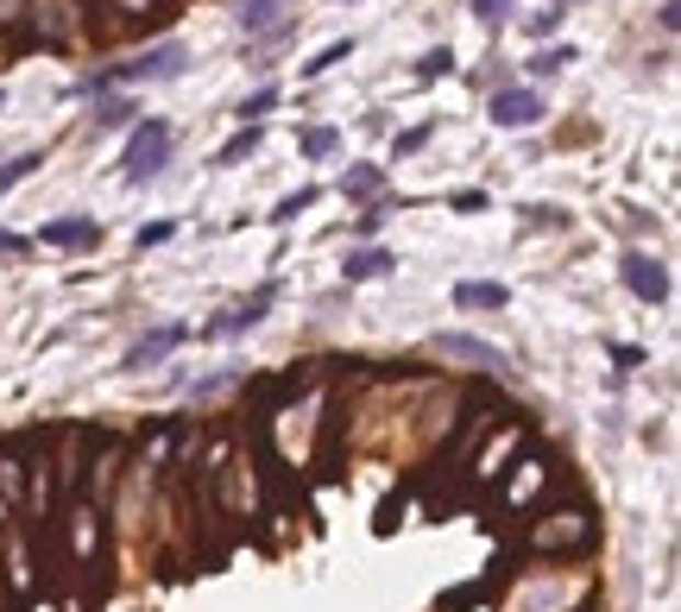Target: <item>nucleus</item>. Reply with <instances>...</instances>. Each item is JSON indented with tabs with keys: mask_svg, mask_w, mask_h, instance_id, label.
Returning <instances> with one entry per match:
<instances>
[{
	"mask_svg": "<svg viewBox=\"0 0 681 612\" xmlns=\"http://www.w3.org/2000/svg\"><path fill=\"white\" fill-rule=\"evenodd\" d=\"M133 114H139V107L126 102V95H101L95 114H89V127H95V133H121V127H133Z\"/></svg>",
	"mask_w": 681,
	"mask_h": 612,
	"instance_id": "nucleus-14",
	"label": "nucleus"
},
{
	"mask_svg": "<svg viewBox=\"0 0 681 612\" xmlns=\"http://www.w3.org/2000/svg\"><path fill=\"white\" fill-rule=\"evenodd\" d=\"M171 146H177V133L171 121H133V133H126V183H151L164 165H171Z\"/></svg>",
	"mask_w": 681,
	"mask_h": 612,
	"instance_id": "nucleus-3",
	"label": "nucleus"
},
{
	"mask_svg": "<svg viewBox=\"0 0 681 612\" xmlns=\"http://www.w3.org/2000/svg\"><path fill=\"white\" fill-rule=\"evenodd\" d=\"M0 253L20 259V253H32V240H25V234H13V228H0Z\"/></svg>",
	"mask_w": 681,
	"mask_h": 612,
	"instance_id": "nucleus-28",
	"label": "nucleus"
},
{
	"mask_svg": "<svg viewBox=\"0 0 681 612\" xmlns=\"http://www.w3.org/2000/svg\"><path fill=\"white\" fill-rule=\"evenodd\" d=\"M454 208H461V215H474V208H486V196H479V190H461V196H454Z\"/></svg>",
	"mask_w": 681,
	"mask_h": 612,
	"instance_id": "nucleus-31",
	"label": "nucleus"
},
{
	"mask_svg": "<svg viewBox=\"0 0 681 612\" xmlns=\"http://www.w3.org/2000/svg\"><path fill=\"white\" fill-rule=\"evenodd\" d=\"M568 64H575V45H543L524 70H530V77H555V70H568Z\"/></svg>",
	"mask_w": 681,
	"mask_h": 612,
	"instance_id": "nucleus-21",
	"label": "nucleus"
},
{
	"mask_svg": "<svg viewBox=\"0 0 681 612\" xmlns=\"http://www.w3.org/2000/svg\"><path fill=\"white\" fill-rule=\"evenodd\" d=\"M20 486H25L20 449H0V492H7V506H20Z\"/></svg>",
	"mask_w": 681,
	"mask_h": 612,
	"instance_id": "nucleus-19",
	"label": "nucleus"
},
{
	"mask_svg": "<svg viewBox=\"0 0 681 612\" xmlns=\"http://www.w3.org/2000/svg\"><path fill=\"white\" fill-rule=\"evenodd\" d=\"M341 196H348V203H373V196H385V165H348Z\"/></svg>",
	"mask_w": 681,
	"mask_h": 612,
	"instance_id": "nucleus-13",
	"label": "nucleus"
},
{
	"mask_svg": "<svg viewBox=\"0 0 681 612\" xmlns=\"http://www.w3.org/2000/svg\"><path fill=\"white\" fill-rule=\"evenodd\" d=\"M561 7H568V0H561Z\"/></svg>",
	"mask_w": 681,
	"mask_h": 612,
	"instance_id": "nucleus-33",
	"label": "nucleus"
},
{
	"mask_svg": "<svg viewBox=\"0 0 681 612\" xmlns=\"http://www.w3.org/2000/svg\"><path fill=\"white\" fill-rule=\"evenodd\" d=\"M536 121H543V95H536V89H518V82H499V89H492V127L524 133V127H536Z\"/></svg>",
	"mask_w": 681,
	"mask_h": 612,
	"instance_id": "nucleus-6",
	"label": "nucleus"
},
{
	"mask_svg": "<svg viewBox=\"0 0 681 612\" xmlns=\"http://www.w3.org/2000/svg\"><path fill=\"white\" fill-rule=\"evenodd\" d=\"M423 139H429V127H410V133H398V158H410L417 146H423Z\"/></svg>",
	"mask_w": 681,
	"mask_h": 612,
	"instance_id": "nucleus-29",
	"label": "nucleus"
},
{
	"mask_svg": "<svg viewBox=\"0 0 681 612\" xmlns=\"http://www.w3.org/2000/svg\"><path fill=\"white\" fill-rule=\"evenodd\" d=\"M612 360H618V366L631 373V366H644L650 354H644V348H631V341H612Z\"/></svg>",
	"mask_w": 681,
	"mask_h": 612,
	"instance_id": "nucleus-27",
	"label": "nucleus"
},
{
	"mask_svg": "<svg viewBox=\"0 0 681 612\" xmlns=\"http://www.w3.org/2000/svg\"><path fill=\"white\" fill-rule=\"evenodd\" d=\"M171 234H177V222H146V228L133 234V247H139V253H151V247H164Z\"/></svg>",
	"mask_w": 681,
	"mask_h": 612,
	"instance_id": "nucleus-25",
	"label": "nucleus"
},
{
	"mask_svg": "<svg viewBox=\"0 0 681 612\" xmlns=\"http://www.w3.org/2000/svg\"><path fill=\"white\" fill-rule=\"evenodd\" d=\"M259 139H265V127H240V133H234V139L222 146V152H215V165H222V171H234V165H247V158L259 152Z\"/></svg>",
	"mask_w": 681,
	"mask_h": 612,
	"instance_id": "nucleus-15",
	"label": "nucleus"
},
{
	"mask_svg": "<svg viewBox=\"0 0 681 612\" xmlns=\"http://www.w3.org/2000/svg\"><path fill=\"white\" fill-rule=\"evenodd\" d=\"M504 13H511V0H474V20L486 26H504Z\"/></svg>",
	"mask_w": 681,
	"mask_h": 612,
	"instance_id": "nucleus-26",
	"label": "nucleus"
},
{
	"mask_svg": "<svg viewBox=\"0 0 681 612\" xmlns=\"http://www.w3.org/2000/svg\"><path fill=\"white\" fill-rule=\"evenodd\" d=\"M284 7H291V0H240V26H247V38H265V32L291 26Z\"/></svg>",
	"mask_w": 681,
	"mask_h": 612,
	"instance_id": "nucleus-11",
	"label": "nucleus"
},
{
	"mask_svg": "<svg viewBox=\"0 0 681 612\" xmlns=\"http://www.w3.org/2000/svg\"><path fill=\"white\" fill-rule=\"evenodd\" d=\"M277 304V284H259V291H252V297H240V304L234 309H222V316H215V322H202V341H234V335H247V329H259V322H265V309Z\"/></svg>",
	"mask_w": 681,
	"mask_h": 612,
	"instance_id": "nucleus-4",
	"label": "nucleus"
},
{
	"mask_svg": "<svg viewBox=\"0 0 681 612\" xmlns=\"http://www.w3.org/2000/svg\"><path fill=\"white\" fill-rule=\"evenodd\" d=\"M272 107H277V82H259L247 102H240V127H259V121H265Z\"/></svg>",
	"mask_w": 681,
	"mask_h": 612,
	"instance_id": "nucleus-18",
	"label": "nucleus"
},
{
	"mask_svg": "<svg viewBox=\"0 0 681 612\" xmlns=\"http://www.w3.org/2000/svg\"><path fill=\"white\" fill-rule=\"evenodd\" d=\"M561 20H568V7H561V0H549L543 13H530V32H536V38H549V32H561Z\"/></svg>",
	"mask_w": 681,
	"mask_h": 612,
	"instance_id": "nucleus-24",
	"label": "nucleus"
},
{
	"mask_svg": "<svg viewBox=\"0 0 681 612\" xmlns=\"http://www.w3.org/2000/svg\"><path fill=\"white\" fill-rule=\"evenodd\" d=\"M511 291L504 284H486V279H461L454 284V309H504Z\"/></svg>",
	"mask_w": 681,
	"mask_h": 612,
	"instance_id": "nucleus-12",
	"label": "nucleus"
},
{
	"mask_svg": "<svg viewBox=\"0 0 681 612\" xmlns=\"http://www.w3.org/2000/svg\"><path fill=\"white\" fill-rule=\"evenodd\" d=\"M0 107H7V89H0Z\"/></svg>",
	"mask_w": 681,
	"mask_h": 612,
	"instance_id": "nucleus-32",
	"label": "nucleus"
},
{
	"mask_svg": "<svg viewBox=\"0 0 681 612\" xmlns=\"http://www.w3.org/2000/svg\"><path fill=\"white\" fill-rule=\"evenodd\" d=\"M593 511L587 506H561V511H543V518H530V549H543V556H587L593 549Z\"/></svg>",
	"mask_w": 681,
	"mask_h": 612,
	"instance_id": "nucleus-2",
	"label": "nucleus"
},
{
	"mask_svg": "<svg viewBox=\"0 0 681 612\" xmlns=\"http://www.w3.org/2000/svg\"><path fill=\"white\" fill-rule=\"evenodd\" d=\"M449 70H454V52H449V45H435V52H423V57H417V77H423V82L449 77Z\"/></svg>",
	"mask_w": 681,
	"mask_h": 612,
	"instance_id": "nucleus-23",
	"label": "nucleus"
},
{
	"mask_svg": "<svg viewBox=\"0 0 681 612\" xmlns=\"http://www.w3.org/2000/svg\"><path fill=\"white\" fill-rule=\"evenodd\" d=\"M398 265V253H385V247H353L348 259H341V279L348 284H366V279H385Z\"/></svg>",
	"mask_w": 681,
	"mask_h": 612,
	"instance_id": "nucleus-10",
	"label": "nucleus"
},
{
	"mask_svg": "<svg viewBox=\"0 0 681 612\" xmlns=\"http://www.w3.org/2000/svg\"><path fill=\"white\" fill-rule=\"evenodd\" d=\"M38 165H45V152H20V158H0V196H13V190H20V183L32 178V171H38Z\"/></svg>",
	"mask_w": 681,
	"mask_h": 612,
	"instance_id": "nucleus-17",
	"label": "nucleus"
},
{
	"mask_svg": "<svg viewBox=\"0 0 681 612\" xmlns=\"http://www.w3.org/2000/svg\"><path fill=\"white\" fill-rule=\"evenodd\" d=\"M618 279H625V291L637 304H669V265L656 253H644V247H631V253L618 259Z\"/></svg>",
	"mask_w": 681,
	"mask_h": 612,
	"instance_id": "nucleus-5",
	"label": "nucleus"
},
{
	"mask_svg": "<svg viewBox=\"0 0 681 612\" xmlns=\"http://www.w3.org/2000/svg\"><path fill=\"white\" fill-rule=\"evenodd\" d=\"M101 240V222L95 215H57L38 228V247H57V253H76V247H95Z\"/></svg>",
	"mask_w": 681,
	"mask_h": 612,
	"instance_id": "nucleus-9",
	"label": "nucleus"
},
{
	"mask_svg": "<svg viewBox=\"0 0 681 612\" xmlns=\"http://www.w3.org/2000/svg\"><path fill=\"white\" fill-rule=\"evenodd\" d=\"M183 70H190V52H183V45H151V52H139L133 64H107V70L76 77L70 95L76 102H101V95H114L126 82H177Z\"/></svg>",
	"mask_w": 681,
	"mask_h": 612,
	"instance_id": "nucleus-1",
	"label": "nucleus"
},
{
	"mask_svg": "<svg viewBox=\"0 0 681 612\" xmlns=\"http://www.w3.org/2000/svg\"><path fill=\"white\" fill-rule=\"evenodd\" d=\"M348 57H353V38H334L328 52H316L309 64H297V77H303V82H316V77H328L334 64H348Z\"/></svg>",
	"mask_w": 681,
	"mask_h": 612,
	"instance_id": "nucleus-16",
	"label": "nucleus"
},
{
	"mask_svg": "<svg viewBox=\"0 0 681 612\" xmlns=\"http://www.w3.org/2000/svg\"><path fill=\"white\" fill-rule=\"evenodd\" d=\"M656 20H662V32H676L681 26V0H662V7H656Z\"/></svg>",
	"mask_w": 681,
	"mask_h": 612,
	"instance_id": "nucleus-30",
	"label": "nucleus"
},
{
	"mask_svg": "<svg viewBox=\"0 0 681 612\" xmlns=\"http://www.w3.org/2000/svg\"><path fill=\"white\" fill-rule=\"evenodd\" d=\"M316 196H322V190H297V196H284V203L272 208V222H277V228H291L297 215H309V208H316Z\"/></svg>",
	"mask_w": 681,
	"mask_h": 612,
	"instance_id": "nucleus-22",
	"label": "nucleus"
},
{
	"mask_svg": "<svg viewBox=\"0 0 681 612\" xmlns=\"http://www.w3.org/2000/svg\"><path fill=\"white\" fill-rule=\"evenodd\" d=\"M297 146H303V158H334V146H341V127H303Z\"/></svg>",
	"mask_w": 681,
	"mask_h": 612,
	"instance_id": "nucleus-20",
	"label": "nucleus"
},
{
	"mask_svg": "<svg viewBox=\"0 0 681 612\" xmlns=\"http://www.w3.org/2000/svg\"><path fill=\"white\" fill-rule=\"evenodd\" d=\"M442 360H461V366H486V373H504V354L492 341H479V335H435L429 341Z\"/></svg>",
	"mask_w": 681,
	"mask_h": 612,
	"instance_id": "nucleus-8",
	"label": "nucleus"
},
{
	"mask_svg": "<svg viewBox=\"0 0 681 612\" xmlns=\"http://www.w3.org/2000/svg\"><path fill=\"white\" fill-rule=\"evenodd\" d=\"M183 341H190V329H183V322H158L151 335H139V341L126 348L121 366H126V373H146V366H158V360H171Z\"/></svg>",
	"mask_w": 681,
	"mask_h": 612,
	"instance_id": "nucleus-7",
	"label": "nucleus"
}]
</instances>
